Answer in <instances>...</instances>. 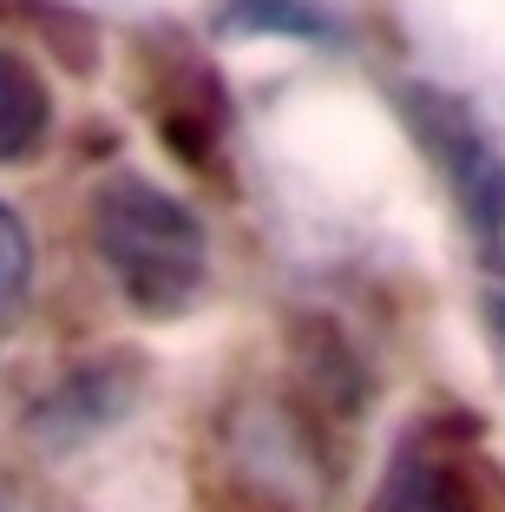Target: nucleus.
I'll list each match as a JSON object with an SVG mask.
<instances>
[{
	"label": "nucleus",
	"mask_w": 505,
	"mask_h": 512,
	"mask_svg": "<svg viewBox=\"0 0 505 512\" xmlns=\"http://www.w3.org/2000/svg\"><path fill=\"white\" fill-rule=\"evenodd\" d=\"M92 250L138 316H184L204 296L210 237L184 197L138 171H112L92 191Z\"/></svg>",
	"instance_id": "nucleus-1"
},
{
	"label": "nucleus",
	"mask_w": 505,
	"mask_h": 512,
	"mask_svg": "<svg viewBox=\"0 0 505 512\" xmlns=\"http://www.w3.org/2000/svg\"><path fill=\"white\" fill-rule=\"evenodd\" d=\"M401 112L414 125L420 151H427L433 165H440L446 191L460 204V217L473 224V237L486 250L505 243V151L492 145V132L473 119L466 99L440 86H401Z\"/></svg>",
	"instance_id": "nucleus-2"
},
{
	"label": "nucleus",
	"mask_w": 505,
	"mask_h": 512,
	"mask_svg": "<svg viewBox=\"0 0 505 512\" xmlns=\"http://www.w3.org/2000/svg\"><path fill=\"white\" fill-rule=\"evenodd\" d=\"M138 401V368L119 362V355H92V362L66 368L60 381H46L27 407V440L40 453H79L99 434L132 414Z\"/></svg>",
	"instance_id": "nucleus-3"
},
{
	"label": "nucleus",
	"mask_w": 505,
	"mask_h": 512,
	"mask_svg": "<svg viewBox=\"0 0 505 512\" xmlns=\"http://www.w3.org/2000/svg\"><path fill=\"white\" fill-rule=\"evenodd\" d=\"M368 512H473L466 486L420 447H401L381 473V493H374Z\"/></svg>",
	"instance_id": "nucleus-4"
},
{
	"label": "nucleus",
	"mask_w": 505,
	"mask_h": 512,
	"mask_svg": "<svg viewBox=\"0 0 505 512\" xmlns=\"http://www.w3.org/2000/svg\"><path fill=\"white\" fill-rule=\"evenodd\" d=\"M46 125H53V99H46L40 73L20 53H0V165L33 158Z\"/></svg>",
	"instance_id": "nucleus-5"
},
{
	"label": "nucleus",
	"mask_w": 505,
	"mask_h": 512,
	"mask_svg": "<svg viewBox=\"0 0 505 512\" xmlns=\"http://www.w3.org/2000/svg\"><path fill=\"white\" fill-rule=\"evenodd\" d=\"M27 302H33V237L14 204H0V342L27 316Z\"/></svg>",
	"instance_id": "nucleus-6"
},
{
	"label": "nucleus",
	"mask_w": 505,
	"mask_h": 512,
	"mask_svg": "<svg viewBox=\"0 0 505 512\" xmlns=\"http://www.w3.org/2000/svg\"><path fill=\"white\" fill-rule=\"evenodd\" d=\"M230 33H283V40H328V14H315L309 0H230L223 7Z\"/></svg>",
	"instance_id": "nucleus-7"
},
{
	"label": "nucleus",
	"mask_w": 505,
	"mask_h": 512,
	"mask_svg": "<svg viewBox=\"0 0 505 512\" xmlns=\"http://www.w3.org/2000/svg\"><path fill=\"white\" fill-rule=\"evenodd\" d=\"M486 329H492V342H499V355H505V289L486 296Z\"/></svg>",
	"instance_id": "nucleus-8"
},
{
	"label": "nucleus",
	"mask_w": 505,
	"mask_h": 512,
	"mask_svg": "<svg viewBox=\"0 0 505 512\" xmlns=\"http://www.w3.org/2000/svg\"><path fill=\"white\" fill-rule=\"evenodd\" d=\"M0 512H33V506H27L20 493H0Z\"/></svg>",
	"instance_id": "nucleus-9"
}]
</instances>
